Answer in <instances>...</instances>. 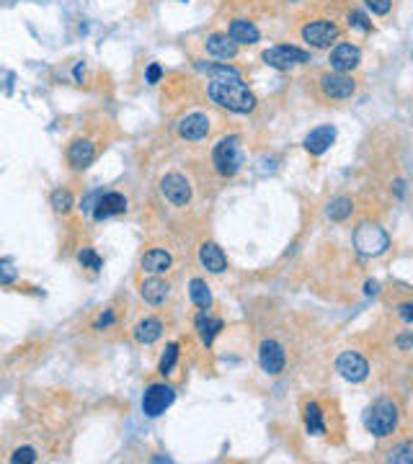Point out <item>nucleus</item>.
<instances>
[{"label": "nucleus", "mask_w": 413, "mask_h": 464, "mask_svg": "<svg viewBox=\"0 0 413 464\" xmlns=\"http://www.w3.org/2000/svg\"><path fill=\"white\" fill-rule=\"evenodd\" d=\"M207 98L230 114H253L258 98L240 78H212L207 83Z\"/></svg>", "instance_id": "obj_1"}, {"label": "nucleus", "mask_w": 413, "mask_h": 464, "mask_svg": "<svg viewBox=\"0 0 413 464\" xmlns=\"http://www.w3.org/2000/svg\"><path fill=\"white\" fill-rule=\"evenodd\" d=\"M315 96L320 101H349L357 93V81L352 73H336V70H323L315 75Z\"/></svg>", "instance_id": "obj_2"}, {"label": "nucleus", "mask_w": 413, "mask_h": 464, "mask_svg": "<svg viewBox=\"0 0 413 464\" xmlns=\"http://www.w3.org/2000/svg\"><path fill=\"white\" fill-rule=\"evenodd\" d=\"M398 405L393 400H377L367 408L364 413V428L372 433L374 438H385L390 433H395L398 428Z\"/></svg>", "instance_id": "obj_3"}, {"label": "nucleus", "mask_w": 413, "mask_h": 464, "mask_svg": "<svg viewBox=\"0 0 413 464\" xmlns=\"http://www.w3.org/2000/svg\"><path fill=\"white\" fill-rule=\"evenodd\" d=\"M243 163H245L243 145H240V137H235V135L223 137V140L215 145V150H212V165H215L217 173L225 175V178L235 175L238 170L243 168Z\"/></svg>", "instance_id": "obj_4"}, {"label": "nucleus", "mask_w": 413, "mask_h": 464, "mask_svg": "<svg viewBox=\"0 0 413 464\" xmlns=\"http://www.w3.org/2000/svg\"><path fill=\"white\" fill-rule=\"evenodd\" d=\"M300 39L312 49H328L341 39V26L333 19H307L300 24Z\"/></svg>", "instance_id": "obj_5"}, {"label": "nucleus", "mask_w": 413, "mask_h": 464, "mask_svg": "<svg viewBox=\"0 0 413 464\" xmlns=\"http://www.w3.org/2000/svg\"><path fill=\"white\" fill-rule=\"evenodd\" d=\"M354 248H357L360 256L377 258L390 248V235L377 222H362L354 230Z\"/></svg>", "instance_id": "obj_6"}, {"label": "nucleus", "mask_w": 413, "mask_h": 464, "mask_svg": "<svg viewBox=\"0 0 413 464\" xmlns=\"http://www.w3.org/2000/svg\"><path fill=\"white\" fill-rule=\"evenodd\" d=\"M261 60L274 70H292V68H297V65L310 62V54H307L305 49L292 47V44H277V47L264 49Z\"/></svg>", "instance_id": "obj_7"}, {"label": "nucleus", "mask_w": 413, "mask_h": 464, "mask_svg": "<svg viewBox=\"0 0 413 464\" xmlns=\"http://www.w3.org/2000/svg\"><path fill=\"white\" fill-rule=\"evenodd\" d=\"M176 403V390L170 384H150L143 395V413L148 418H158Z\"/></svg>", "instance_id": "obj_8"}, {"label": "nucleus", "mask_w": 413, "mask_h": 464, "mask_svg": "<svg viewBox=\"0 0 413 464\" xmlns=\"http://www.w3.org/2000/svg\"><path fill=\"white\" fill-rule=\"evenodd\" d=\"M160 194L173 207H186L191 202V183L181 173H165L160 178Z\"/></svg>", "instance_id": "obj_9"}, {"label": "nucleus", "mask_w": 413, "mask_h": 464, "mask_svg": "<svg viewBox=\"0 0 413 464\" xmlns=\"http://www.w3.org/2000/svg\"><path fill=\"white\" fill-rule=\"evenodd\" d=\"M328 65L336 73H354L362 65V49L357 44H352V41H341L328 54Z\"/></svg>", "instance_id": "obj_10"}, {"label": "nucleus", "mask_w": 413, "mask_h": 464, "mask_svg": "<svg viewBox=\"0 0 413 464\" xmlns=\"http://www.w3.org/2000/svg\"><path fill=\"white\" fill-rule=\"evenodd\" d=\"M212 129V121L210 116L204 114V111H191V114L181 116L176 124V135L186 142H199L204 137L210 135Z\"/></svg>", "instance_id": "obj_11"}, {"label": "nucleus", "mask_w": 413, "mask_h": 464, "mask_svg": "<svg viewBox=\"0 0 413 464\" xmlns=\"http://www.w3.org/2000/svg\"><path fill=\"white\" fill-rule=\"evenodd\" d=\"M96 155H98V145H96L88 135H78L68 145V163H70V168H75V170L88 168L91 163L96 160Z\"/></svg>", "instance_id": "obj_12"}, {"label": "nucleus", "mask_w": 413, "mask_h": 464, "mask_svg": "<svg viewBox=\"0 0 413 464\" xmlns=\"http://www.w3.org/2000/svg\"><path fill=\"white\" fill-rule=\"evenodd\" d=\"M336 371L346 382H364L369 377V364L362 354L357 351H344L339 359H336Z\"/></svg>", "instance_id": "obj_13"}, {"label": "nucleus", "mask_w": 413, "mask_h": 464, "mask_svg": "<svg viewBox=\"0 0 413 464\" xmlns=\"http://www.w3.org/2000/svg\"><path fill=\"white\" fill-rule=\"evenodd\" d=\"M258 364H261V369L266 371V374H271V377H277V374H282L285 371V364H287V354L285 349H282V344L279 341H264L261 344V349H258Z\"/></svg>", "instance_id": "obj_14"}, {"label": "nucleus", "mask_w": 413, "mask_h": 464, "mask_svg": "<svg viewBox=\"0 0 413 464\" xmlns=\"http://www.w3.org/2000/svg\"><path fill=\"white\" fill-rule=\"evenodd\" d=\"M127 212V196L119 194V191H106V194L96 196L93 204V217L101 222V220H108V217L124 215Z\"/></svg>", "instance_id": "obj_15"}, {"label": "nucleus", "mask_w": 413, "mask_h": 464, "mask_svg": "<svg viewBox=\"0 0 413 464\" xmlns=\"http://www.w3.org/2000/svg\"><path fill=\"white\" fill-rule=\"evenodd\" d=\"M225 34L230 36V41H235L238 47H245V44L251 47V44H256V41L261 39L258 26L248 19H233L230 24H228V31H225Z\"/></svg>", "instance_id": "obj_16"}, {"label": "nucleus", "mask_w": 413, "mask_h": 464, "mask_svg": "<svg viewBox=\"0 0 413 464\" xmlns=\"http://www.w3.org/2000/svg\"><path fill=\"white\" fill-rule=\"evenodd\" d=\"M204 49H207V54L210 57H215V60H235L238 57V44L235 41H230V36L223 34V31H215V34H210L207 39H204Z\"/></svg>", "instance_id": "obj_17"}, {"label": "nucleus", "mask_w": 413, "mask_h": 464, "mask_svg": "<svg viewBox=\"0 0 413 464\" xmlns=\"http://www.w3.org/2000/svg\"><path fill=\"white\" fill-rule=\"evenodd\" d=\"M336 142V127H331V124H323V127H315L310 132V135L305 137V150L310 155H323L331 150V145Z\"/></svg>", "instance_id": "obj_18"}, {"label": "nucleus", "mask_w": 413, "mask_h": 464, "mask_svg": "<svg viewBox=\"0 0 413 464\" xmlns=\"http://www.w3.org/2000/svg\"><path fill=\"white\" fill-rule=\"evenodd\" d=\"M199 263L210 274H223L228 269V258H225L223 248L217 242H202V248H199Z\"/></svg>", "instance_id": "obj_19"}, {"label": "nucleus", "mask_w": 413, "mask_h": 464, "mask_svg": "<svg viewBox=\"0 0 413 464\" xmlns=\"http://www.w3.org/2000/svg\"><path fill=\"white\" fill-rule=\"evenodd\" d=\"M170 266H173V258H170L168 250H160V248H153L148 250L143 256V271L150 276H163L168 274Z\"/></svg>", "instance_id": "obj_20"}, {"label": "nucleus", "mask_w": 413, "mask_h": 464, "mask_svg": "<svg viewBox=\"0 0 413 464\" xmlns=\"http://www.w3.org/2000/svg\"><path fill=\"white\" fill-rule=\"evenodd\" d=\"M132 336H135L137 344H143V346L155 344V341H160V336H163V323L158 320V317H145V320H140V323L135 325Z\"/></svg>", "instance_id": "obj_21"}, {"label": "nucleus", "mask_w": 413, "mask_h": 464, "mask_svg": "<svg viewBox=\"0 0 413 464\" xmlns=\"http://www.w3.org/2000/svg\"><path fill=\"white\" fill-rule=\"evenodd\" d=\"M168 284L163 282V279H158V276H153V279H148V282L140 287V294H143V299L148 304H153V307H160L165 299H168Z\"/></svg>", "instance_id": "obj_22"}, {"label": "nucleus", "mask_w": 413, "mask_h": 464, "mask_svg": "<svg viewBox=\"0 0 413 464\" xmlns=\"http://www.w3.org/2000/svg\"><path fill=\"white\" fill-rule=\"evenodd\" d=\"M223 320L220 317H212L210 309H202L197 317V330H199V338H202L204 346H212V341H215V336L223 330Z\"/></svg>", "instance_id": "obj_23"}, {"label": "nucleus", "mask_w": 413, "mask_h": 464, "mask_svg": "<svg viewBox=\"0 0 413 464\" xmlns=\"http://www.w3.org/2000/svg\"><path fill=\"white\" fill-rule=\"evenodd\" d=\"M325 215H328L331 222H346V220L354 215V202L349 199V196H336V199L328 204Z\"/></svg>", "instance_id": "obj_24"}, {"label": "nucleus", "mask_w": 413, "mask_h": 464, "mask_svg": "<svg viewBox=\"0 0 413 464\" xmlns=\"http://www.w3.org/2000/svg\"><path fill=\"white\" fill-rule=\"evenodd\" d=\"M302 416H305L307 433H312V436H323L325 423H323V411H320V405L318 403H307L305 411H302Z\"/></svg>", "instance_id": "obj_25"}, {"label": "nucleus", "mask_w": 413, "mask_h": 464, "mask_svg": "<svg viewBox=\"0 0 413 464\" xmlns=\"http://www.w3.org/2000/svg\"><path fill=\"white\" fill-rule=\"evenodd\" d=\"M189 297L191 302L197 304L199 309H210L212 307V292L207 287L204 279H191L189 282Z\"/></svg>", "instance_id": "obj_26"}, {"label": "nucleus", "mask_w": 413, "mask_h": 464, "mask_svg": "<svg viewBox=\"0 0 413 464\" xmlns=\"http://www.w3.org/2000/svg\"><path fill=\"white\" fill-rule=\"evenodd\" d=\"M387 462H395V464H411L413 462V444L411 441H400L398 446L387 451Z\"/></svg>", "instance_id": "obj_27"}, {"label": "nucleus", "mask_w": 413, "mask_h": 464, "mask_svg": "<svg viewBox=\"0 0 413 464\" xmlns=\"http://www.w3.org/2000/svg\"><path fill=\"white\" fill-rule=\"evenodd\" d=\"M176 361H178V344H168L165 351H163L160 364H158V371H160L163 377H168L170 371L176 369Z\"/></svg>", "instance_id": "obj_28"}, {"label": "nucleus", "mask_w": 413, "mask_h": 464, "mask_svg": "<svg viewBox=\"0 0 413 464\" xmlns=\"http://www.w3.org/2000/svg\"><path fill=\"white\" fill-rule=\"evenodd\" d=\"M52 207L57 215H70L73 212V194L68 189H57L52 194Z\"/></svg>", "instance_id": "obj_29"}, {"label": "nucleus", "mask_w": 413, "mask_h": 464, "mask_svg": "<svg viewBox=\"0 0 413 464\" xmlns=\"http://www.w3.org/2000/svg\"><path fill=\"white\" fill-rule=\"evenodd\" d=\"M346 21H349V29H357V31H364V34L372 31V21L367 19V14L357 11V8H352V11L346 14Z\"/></svg>", "instance_id": "obj_30"}, {"label": "nucleus", "mask_w": 413, "mask_h": 464, "mask_svg": "<svg viewBox=\"0 0 413 464\" xmlns=\"http://www.w3.org/2000/svg\"><path fill=\"white\" fill-rule=\"evenodd\" d=\"M78 263H81L83 269H91V271H98L103 266L101 256H98L93 248H83L81 253H78Z\"/></svg>", "instance_id": "obj_31"}, {"label": "nucleus", "mask_w": 413, "mask_h": 464, "mask_svg": "<svg viewBox=\"0 0 413 464\" xmlns=\"http://www.w3.org/2000/svg\"><path fill=\"white\" fill-rule=\"evenodd\" d=\"M8 459L14 464H34V462H39V454H36L34 446H19Z\"/></svg>", "instance_id": "obj_32"}, {"label": "nucleus", "mask_w": 413, "mask_h": 464, "mask_svg": "<svg viewBox=\"0 0 413 464\" xmlns=\"http://www.w3.org/2000/svg\"><path fill=\"white\" fill-rule=\"evenodd\" d=\"M364 8L374 16H387L393 11V0H364Z\"/></svg>", "instance_id": "obj_33"}, {"label": "nucleus", "mask_w": 413, "mask_h": 464, "mask_svg": "<svg viewBox=\"0 0 413 464\" xmlns=\"http://www.w3.org/2000/svg\"><path fill=\"white\" fill-rule=\"evenodd\" d=\"M19 279V269H16L11 261H0V287L6 284H14Z\"/></svg>", "instance_id": "obj_34"}, {"label": "nucleus", "mask_w": 413, "mask_h": 464, "mask_svg": "<svg viewBox=\"0 0 413 464\" xmlns=\"http://www.w3.org/2000/svg\"><path fill=\"white\" fill-rule=\"evenodd\" d=\"M114 323H116L114 309H103L101 315H98V320L93 323V328H96V330H106V328H111Z\"/></svg>", "instance_id": "obj_35"}, {"label": "nucleus", "mask_w": 413, "mask_h": 464, "mask_svg": "<svg viewBox=\"0 0 413 464\" xmlns=\"http://www.w3.org/2000/svg\"><path fill=\"white\" fill-rule=\"evenodd\" d=\"M145 78H148L150 86H155V83H160V78H163V68L158 65V62H153V65L148 68V73H145Z\"/></svg>", "instance_id": "obj_36"}, {"label": "nucleus", "mask_w": 413, "mask_h": 464, "mask_svg": "<svg viewBox=\"0 0 413 464\" xmlns=\"http://www.w3.org/2000/svg\"><path fill=\"white\" fill-rule=\"evenodd\" d=\"M398 315H400V320H403V323L411 325V323H413V304H411V302L400 304V307H398Z\"/></svg>", "instance_id": "obj_37"}, {"label": "nucleus", "mask_w": 413, "mask_h": 464, "mask_svg": "<svg viewBox=\"0 0 413 464\" xmlns=\"http://www.w3.org/2000/svg\"><path fill=\"white\" fill-rule=\"evenodd\" d=\"M398 346H400V349H403V351L411 349V333H403V336L398 338Z\"/></svg>", "instance_id": "obj_38"}, {"label": "nucleus", "mask_w": 413, "mask_h": 464, "mask_svg": "<svg viewBox=\"0 0 413 464\" xmlns=\"http://www.w3.org/2000/svg\"><path fill=\"white\" fill-rule=\"evenodd\" d=\"M377 289H379L377 282H369V284H367V289H364V292H367V294H377Z\"/></svg>", "instance_id": "obj_39"}, {"label": "nucleus", "mask_w": 413, "mask_h": 464, "mask_svg": "<svg viewBox=\"0 0 413 464\" xmlns=\"http://www.w3.org/2000/svg\"><path fill=\"white\" fill-rule=\"evenodd\" d=\"M183 3H186V0H183Z\"/></svg>", "instance_id": "obj_40"}]
</instances>
